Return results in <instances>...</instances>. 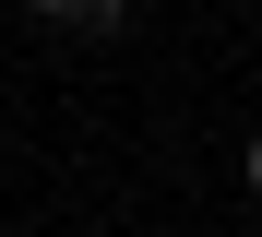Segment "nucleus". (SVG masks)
<instances>
[{"instance_id":"f257e3e1","label":"nucleus","mask_w":262,"mask_h":237,"mask_svg":"<svg viewBox=\"0 0 262 237\" xmlns=\"http://www.w3.org/2000/svg\"><path fill=\"white\" fill-rule=\"evenodd\" d=\"M24 12H48V24H83V36H96V0H24Z\"/></svg>"},{"instance_id":"f03ea898","label":"nucleus","mask_w":262,"mask_h":237,"mask_svg":"<svg viewBox=\"0 0 262 237\" xmlns=\"http://www.w3.org/2000/svg\"><path fill=\"white\" fill-rule=\"evenodd\" d=\"M238 178H250V190H262V130H250V154H238Z\"/></svg>"}]
</instances>
